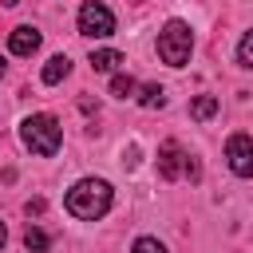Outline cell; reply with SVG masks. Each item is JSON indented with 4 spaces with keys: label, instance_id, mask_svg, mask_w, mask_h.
<instances>
[{
    "label": "cell",
    "instance_id": "1",
    "mask_svg": "<svg viewBox=\"0 0 253 253\" xmlns=\"http://www.w3.org/2000/svg\"><path fill=\"white\" fill-rule=\"evenodd\" d=\"M67 210L79 217V221H99L107 210H111V186L103 178H83L67 190Z\"/></svg>",
    "mask_w": 253,
    "mask_h": 253
},
{
    "label": "cell",
    "instance_id": "2",
    "mask_svg": "<svg viewBox=\"0 0 253 253\" xmlns=\"http://www.w3.org/2000/svg\"><path fill=\"white\" fill-rule=\"evenodd\" d=\"M20 138H24V146H28L32 154L51 158V154L59 150V142H63V130H59L55 115H28V119L20 123Z\"/></svg>",
    "mask_w": 253,
    "mask_h": 253
},
{
    "label": "cell",
    "instance_id": "3",
    "mask_svg": "<svg viewBox=\"0 0 253 253\" xmlns=\"http://www.w3.org/2000/svg\"><path fill=\"white\" fill-rule=\"evenodd\" d=\"M190 51H194V32H190V24L170 20V24L158 32V59L170 63V67H186V63H190Z\"/></svg>",
    "mask_w": 253,
    "mask_h": 253
},
{
    "label": "cell",
    "instance_id": "4",
    "mask_svg": "<svg viewBox=\"0 0 253 253\" xmlns=\"http://www.w3.org/2000/svg\"><path fill=\"white\" fill-rule=\"evenodd\" d=\"M158 174L166 178V182H178L182 174H190V178H198V166L190 162V154L174 142V138H166L162 146H158Z\"/></svg>",
    "mask_w": 253,
    "mask_h": 253
},
{
    "label": "cell",
    "instance_id": "5",
    "mask_svg": "<svg viewBox=\"0 0 253 253\" xmlns=\"http://www.w3.org/2000/svg\"><path fill=\"white\" fill-rule=\"evenodd\" d=\"M79 32H83V36H95V40L115 36V16H111V8L99 4V0H87V4L79 8Z\"/></svg>",
    "mask_w": 253,
    "mask_h": 253
},
{
    "label": "cell",
    "instance_id": "6",
    "mask_svg": "<svg viewBox=\"0 0 253 253\" xmlns=\"http://www.w3.org/2000/svg\"><path fill=\"white\" fill-rule=\"evenodd\" d=\"M225 162H229V170L237 174V178H249L253 174V138L249 134H229L225 138Z\"/></svg>",
    "mask_w": 253,
    "mask_h": 253
},
{
    "label": "cell",
    "instance_id": "7",
    "mask_svg": "<svg viewBox=\"0 0 253 253\" xmlns=\"http://www.w3.org/2000/svg\"><path fill=\"white\" fill-rule=\"evenodd\" d=\"M40 43H43V36H40V28H32V24H20V28H12V36H8L12 55H32V51H40Z\"/></svg>",
    "mask_w": 253,
    "mask_h": 253
},
{
    "label": "cell",
    "instance_id": "8",
    "mask_svg": "<svg viewBox=\"0 0 253 253\" xmlns=\"http://www.w3.org/2000/svg\"><path fill=\"white\" fill-rule=\"evenodd\" d=\"M67 75H71V59H67V55H51V59L43 63V75H40V79L51 87V83H59V79H67Z\"/></svg>",
    "mask_w": 253,
    "mask_h": 253
},
{
    "label": "cell",
    "instance_id": "9",
    "mask_svg": "<svg viewBox=\"0 0 253 253\" xmlns=\"http://www.w3.org/2000/svg\"><path fill=\"white\" fill-rule=\"evenodd\" d=\"M119 63H123V51H115V47L91 51V67L95 71H119Z\"/></svg>",
    "mask_w": 253,
    "mask_h": 253
},
{
    "label": "cell",
    "instance_id": "10",
    "mask_svg": "<svg viewBox=\"0 0 253 253\" xmlns=\"http://www.w3.org/2000/svg\"><path fill=\"white\" fill-rule=\"evenodd\" d=\"M217 107H221V103H217V95H202V99H194V103H190V115H194L198 123H206V119H213V115H217Z\"/></svg>",
    "mask_w": 253,
    "mask_h": 253
},
{
    "label": "cell",
    "instance_id": "11",
    "mask_svg": "<svg viewBox=\"0 0 253 253\" xmlns=\"http://www.w3.org/2000/svg\"><path fill=\"white\" fill-rule=\"evenodd\" d=\"M138 103H142L146 111H154V107H166V91H162L158 83H146V87H142V95H138Z\"/></svg>",
    "mask_w": 253,
    "mask_h": 253
},
{
    "label": "cell",
    "instance_id": "12",
    "mask_svg": "<svg viewBox=\"0 0 253 253\" xmlns=\"http://www.w3.org/2000/svg\"><path fill=\"white\" fill-rule=\"evenodd\" d=\"M24 245H28L32 253H43V249L51 245V237H47L43 229H36V225H28V233H24Z\"/></svg>",
    "mask_w": 253,
    "mask_h": 253
},
{
    "label": "cell",
    "instance_id": "13",
    "mask_svg": "<svg viewBox=\"0 0 253 253\" xmlns=\"http://www.w3.org/2000/svg\"><path fill=\"white\" fill-rule=\"evenodd\" d=\"M134 91H138V83H134L130 75H115V79H111V95H119V99H130Z\"/></svg>",
    "mask_w": 253,
    "mask_h": 253
},
{
    "label": "cell",
    "instance_id": "14",
    "mask_svg": "<svg viewBox=\"0 0 253 253\" xmlns=\"http://www.w3.org/2000/svg\"><path fill=\"white\" fill-rule=\"evenodd\" d=\"M237 59L241 67H253V32H245V40L237 43Z\"/></svg>",
    "mask_w": 253,
    "mask_h": 253
},
{
    "label": "cell",
    "instance_id": "15",
    "mask_svg": "<svg viewBox=\"0 0 253 253\" xmlns=\"http://www.w3.org/2000/svg\"><path fill=\"white\" fill-rule=\"evenodd\" d=\"M134 253H166V245L158 237H138L134 241Z\"/></svg>",
    "mask_w": 253,
    "mask_h": 253
},
{
    "label": "cell",
    "instance_id": "16",
    "mask_svg": "<svg viewBox=\"0 0 253 253\" xmlns=\"http://www.w3.org/2000/svg\"><path fill=\"white\" fill-rule=\"evenodd\" d=\"M4 241H8V229H4V221H0V249H4Z\"/></svg>",
    "mask_w": 253,
    "mask_h": 253
},
{
    "label": "cell",
    "instance_id": "17",
    "mask_svg": "<svg viewBox=\"0 0 253 253\" xmlns=\"http://www.w3.org/2000/svg\"><path fill=\"white\" fill-rule=\"evenodd\" d=\"M0 4H8V8H12V4H16V0H0Z\"/></svg>",
    "mask_w": 253,
    "mask_h": 253
},
{
    "label": "cell",
    "instance_id": "18",
    "mask_svg": "<svg viewBox=\"0 0 253 253\" xmlns=\"http://www.w3.org/2000/svg\"><path fill=\"white\" fill-rule=\"evenodd\" d=\"M0 75H4V59H0Z\"/></svg>",
    "mask_w": 253,
    "mask_h": 253
}]
</instances>
